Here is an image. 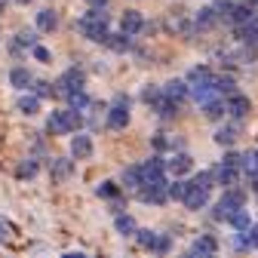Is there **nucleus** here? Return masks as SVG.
<instances>
[{
  "label": "nucleus",
  "instance_id": "nucleus-1",
  "mask_svg": "<svg viewBox=\"0 0 258 258\" xmlns=\"http://www.w3.org/2000/svg\"><path fill=\"white\" fill-rule=\"evenodd\" d=\"M187 83H190V95H194L200 105L209 102V99H215V95H221V92H218V77L212 74V68H206V64H200V68H190Z\"/></svg>",
  "mask_w": 258,
  "mask_h": 258
},
{
  "label": "nucleus",
  "instance_id": "nucleus-43",
  "mask_svg": "<svg viewBox=\"0 0 258 258\" xmlns=\"http://www.w3.org/2000/svg\"><path fill=\"white\" fill-rule=\"evenodd\" d=\"M16 4H22V7H28V4H31V0H16Z\"/></svg>",
  "mask_w": 258,
  "mask_h": 258
},
{
  "label": "nucleus",
  "instance_id": "nucleus-37",
  "mask_svg": "<svg viewBox=\"0 0 258 258\" xmlns=\"http://www.w3.org/2000/svg\"><path fill=\"white\" fill-rule=\"evenodd\" d=\"M34 58H40V61H49V52H46L43 46H34Z\"/></svg>",
  "mask_w": 258,
  "mask_h": 258
},
{
  "label": "nucleus",
  "instance_id": "nucleus-15",
  "mask_svg": "<svg viewBox=\"0 0 258 258\" xmlns=\"http://www.w3.org/2000/svg\"><path fill=\"white\" fill-rule=\"evenodd\" d=\"M163 92H166V99H172V102H184L187 95H190V83H181V80H169L166 86H163Z\"/></svg>",
  "mask_w": 258,
  "mask_h": 258
},
{
  "label": "nucleus",
  "instance_id": "nucleus-22",
  "mask_svg": "<svg viewBox=\"0 0 258 258\" xmlns=\"http://www.w3.org/2000/svg\"><path fill=\"white\" fill-rule=\"evenodd\" d=\"M22 46H37V34L34 31H19L13 40V52H22Z\"/></svg>",
  "mask_w": 258,
  "mask_h": 258
},
{
  "label": "nucleus",
  "instance_id": "nucleus-10",
  "mask_svg": "<svg viewBox=\"0 0 258 258\" xmlns=\"http://www.w3.org/2000/svg\"><path fill=\"white\" fill-rule=\"evenodd\" d=\"M249 111H252V102L246 99V95H240V92H231V95H228V114H231L234 120L249 117Z\"/></svg>",
  "mask_w": 258,
  "mask_h": 258
},
{
  "label": "nucleus",
  "instance_id": "nucleus-38",
  "mask_svg": "<svg viewBox=\"0 0 258 258\" xmlns=\"http://www.w3.org/2000/svg\"><path fill=\"white\" fill-rule=\"evenodd\" d=\"M7 237H10V224L0 218V240H7Z\"/></svg>",
  "mask_w": 258,
  "mask_h": 258
},
{
  "label": "nucleus",
  "instance_id": "nucleus-29",
  "mask_svg": "<svg viewBox=\"0 0 258 258\" xmlns=\"http://www.w3.org/2000/svg\"><path fill=\"white\" fill-rule=\"evenodd\" d=\"M55 25H58V16H55L52 10H40V13H37V28H40V31H52Z\"/></svg>",
  "mask_w": 258,
  "mask_h": 258
},
{
  "label": "nucleus",
  "instance_id": "nucleus-4",
  "mask_svg": "<svg viewBox=\"0 0 258 258\" xmlns=\"http://www.w3.org/2000/svg\"><path fill=\"white\" fill-rule=\"evenodd\" d=\"M139 200L142 203H163V200H169V181L163 175L145 178V184L139 187Z\"/></svg>",
  "mask_w": 258,
  "mask_h": 258
},
{
  "label": "nucleus",
  "instance_id": "nucleus-30",
  "mask_svg": "<svg viewBox=\"0 0 258 258\" xmlns=\"http://www.w3.org/2000/svg\"><path fill=\"white\" fill-rule=\"evenodd\" d=\"M16 175H19V178H34V175H37V160H31V157L22 160L19 169H16Z\"/></svg>",
  "mask_w": 258,
  "mask_h": 258
},
{
  "label": "nucleus",
  "instance_id": "nucleus-8",
  "mask_svg": "<svg viewBox=\"0 0 258 258\" xmlns=\"http://www.w3.org/2000/svg\"><path fill=\"white\" fill-rule=\"evenodd\" d=\"M139 237V246L142 249H151V252H169V237L166 234H157V231H136Z\"/></svg>",
  "mask_w": 258,
  "mask_h": 258
},
{
  "label": "nucleus",
  "instance_id": "nucleus-35",
  "mask_svg": "<svg viewBox=\"0 0 258 258\" xmlns=\"http://www.w3.org/2000/svg\"><path fill=\"white\" fill-rule=\"evenodd\" d=\"M34 92L43 99V95H52L55 89H52V83H46V80H34Z\"/></svg>",
  "mask_w": 258,
  "mask_h": 258
},
{
  "label": "nucleus",
  "instance_id": "nucleus-9",
  "mask_svg": "<svg viewBox=\"0 0 258 258\" xmlns=\"http://www.w3.org/2000/svg\"><path fill=\"white\" fill-rule=\"evenodd\" d=\"M209 190H212V187H206V184H200V181H190V184H187V194H184V206H187V209H203V206L209 203Z\"/></svg>",
  "mask_w": 258,
  "mask_h": 258
},
{
  "label": "nucleus",
  "instance_id": "nucleus-11",
  "mask_svg": "<svg viewBox=\"0 0 258 258\" xmlns=\"http://www.w3.org/2000/svg\"><path fill=\"white\" fill-rule=\"evenodd\" d=\"M74 172V160H64V157H52L49 160V175L52 181H68Z\"/></svg>",
  "mask_w": 258,
  "mask_h": 258
},
{
  "label": "nucleus",
  "instance_id": "nucleus-17",
  "mask_svg": "<svg viewBox=\"0 0 258 258\" xmlns=\"http://www.w3.org/2000/svg\"><path fill=\"white\" fill-rule=\"evenodd\" d=\"M89 154H92V142H89V136H74V139H71V157L86 160Z\"/></svg>",
  "mask_w": 258,
  "mask_h": 258
},
{
  "label": "nucleus",
  "instance_id": "nucleus-25",
  "mask_svg": "<svg viewBox=\"0 0 258 258\" xmlns=\"http://www.w3.org/2000/svg\"><path fill=\"white\" fill-rule=\"evenodd\" d=\"M142 99H145V102H148L151 108H157L160 102H163V99H166V92H163V89H160V86H145V89H142Z\"/></svg>",
  "mask_w": 258,
  "mask_h": 258
},
{
  "label": "nucleus",
  "instance_id": "nucleus-31",
  "mask_svg": "<svg viewBox=\"0 0 258 258\" xmlns=\"http://www.w3.org/2000/svg\"><path fill=\"white\" fill-rule=\"evenodd\" d=\"M129 37H133V34H126V31H123V34H111L108 37V46L117 49V52H126L129 49Z\"/></svg>",
  "mask_w": 258,
  "mask_h": 258
},
{
  "label": "nucleus",
  "instance_id": "nucleus-16",
  "mask_svg": "<svg viewBox=\"0 0 258 258\" xmlns=\"http://www.w3.org/2000/svg\"><path fill=\"white\" fill-rule=\"evenodd\" d=\"M123 184H126L129 190H139V187L145 184V169H142V166H126V169H123Z\"/></svg>",
  "mask_w": 258,
  "mask_h": 258
},
{
  "label": "nucleus",
  "instance_id": "nucleus-32",
  "mask_svg": "<svg viewBox=\"0 0 258 258\" xmlns=\"http://www.w3.org/2000/svg\"><path fill=\"white\" fill-rule=\"evenodd\" d=\"M187 184H190V181H181V178L175 175V181L169 184V200H184V194H187Z\"/></svg>",
  "mask_w": 258,
  "mask_h": 258
},
{
  "label": "nucleus",
  "instance_id": "nucleus-5",
  "mask_svg": "<svg viewBox=\"0 0 258 258\" xmlns=\"http://www.w3.org/2000/svg\"><path fill=\"white\" fill-rule=\"evenodd\" d=\"M243 203H246L243 190H234V187H231V190H224V197L215 203V212H212V218H215V221H231V215H234V212H237Z\"/></svg>",
  "mask_w": 258,
  "mask_h": 258
},
{
  "label": "nucleus",
  "instance_id": "nucleus-27",
  "mask_svg": "<svg viewBox=\"0 0 258 258\" xmlns=\"http://www.w3.org/2000/svg\"><path fill=\"white\" fill-rule=\"evenodd\" d=\"M231 224H234V228H237L240 234H249V228H252V221H249V212H246V209L240 206V209H237V212L231 215Z\"/></svg>",
  "mask_w": 258,
  "mask_h": 258
},
{
  "label": "nucleus",
  "instance_id": "nucleus-21",
  "mask_svg": "<svg viewBox=\"0 0 258 258\" xmlns=\"http://www.w3.org/2000/svg\"><path fill=\"white\" fill-rule=\"evenodd\" d=\"M16 108H19L22 114H28V117L37 114V108H40V95H37V92H34V95H22V99L16 102Z\"/></svg>",
  "mask_w": 258,
  "mask_h": 258
},
{
  "label": "nucleus",
  "instance_id": "nucleus-34",
  "mask_svg": "<svg viewBox=\"0 0 258 258\" xmlns=\"http://www.w3.org/2000/svg\"><path fill=\"white\" fill-rule=\"evenodd\" d=\"M68 105H71L74 111H83V108H89V99H86V92H83V89L71 92V95H68Z\"/></svg>",
  "mask_w": 258,
  "mask_h": 258
},
{
  "label": "nucleus",
  "instance_id": "nucleus-28",
  "mask_svg": "<svg viewBox=\"0 0 258 258\" xmlns=\"http://www.w3.org/2000/svg\"><path fill=\"white\" fill-rule=\"evenodd\" d=\"M142 169H145V178H157V175H163V169H166V163L160 157H151L148 163H142Z\"/></svg>",
  "mask_w": 258,
  "mask_h": 258
},
{
  "label": "nucleus",
  "instance_id": "nucleus-18",
  "mask_svg": "<svg viewBox=\"0 0 258 258\" xmlns=\"http://www.w3.org/2000/svg\"><path fill=\"white\" fill-rule=\"evenodd\" d=\"M203 114L209 117V120H221L224 114H228V102H221L218 95L215 99H209V102H203Z\"/></svg>",
  "mask_w": 258,
  "mask_h": 258
},
{
  "label": "nucleus",
  "instance_id": "nucleus-20",
  "mask_svg": "<svg viewBox=\"0 0 258 258\" xmlns=\"http://www.w3.org/2000/svg\"><path fill=\"white\" fill-rule=\"evenodd\" d=\"M215 249H218V243H215L212 237H200L187 252H190V255H215Z\"/></svg>",
  "mask_w": 258,
  "mask_h": 258
},
{
  "label": "nucleus",
  "instance_id": "nucleus-39",
  "mask_svg": "<svg viewBox=\"0 0 258 258\" xmlns=\"http://www.w3.org/2000/svg\"><path fill=\"white\" fill-rule=\"evenodd\" d=\"M249 240H252V246H258V224H252V228H249Z\"/></svg>",
  "mask_w": 258,
  "mask_h": 258
},
{
  "label": "nucleus",
  "instance_id": "nucleus-23",
  "mask_svg": "<svg viewBox=\"0 0 258 258\" xmlns=\"http://www.w3.org/2000/svg\"><path fill=\"white\" fill-rule=\"evenodd\" d=\"M237 169H240V166H228V163H221L215 175H218V181H221L224 187H231V184H237Z\"/></svg>",
  "mask_w": 258,
  "mask_h": 258
},
{
  "label": "nucleus",
  "instance_id": "nucleus-44",
  "mask_svg": "<svg viewBox=\"0 0 258 258\" xmlns=\"http://www.w3.org/2000/svg\"><path fill=\"white\" fill-rule=\"evenodd\" d=\"M0 13H4V0H0Z\"/></svg>",
  "mask_w": 258,
  "mask_h": 258
},
{
  "label": "nucleus",
  "instance_id": "nucleus-36",
  "mask_svg": "<svg viewBox=\"0 0 258 258\" xmlns=\"http://www.w3.org/2000/svg\"><path fill=\"white\" fill-rule=\"evenodd\" d=\"M218 92H221V95H224V92L231 95V92H234V77H218Z\"/></svg>",
  "mask_w": 258,
  "mask_h": 258
},
{
  "label": "nucleus",
  "instance_id": "nucleus-2",
  "mask_svg": "<svg viewBox=\"0 0 258 258\" xmlns=\"http://www.w3.org/2000/svg\"><path fill=\"white\" fill-rule=\"evenodd\" d=\"M77 28H80V34H83V37H89V40H95V43H108V37H111L105 7H92L86 16H80Z\"/></svg>",
  "mask_w": 258,
  "mask_h": 258
},
{
  "label": "nucleus",
  "instance_id": "nucleus-13",
  "mask_svg": "<svg viewBox=\"0 0 258 258\" xmlns=\"http://www.w3.org/2000/svg\"><path fill=\"white\" fill-rule=\"evenodd\" d=\"M142 28H145V19H142V13H136V10H126V13L120 16V31H126V34H139Z\"/></svg>",
  "mask_w": 258,
  "mask_h": 258
},
{
  "label": "nucleus",
  "instance_id": "nucleus-40",
  "mask_svg": "<svg viewBox=\"0 0 258 258\" xmlns=\"http://www.w3.org/2000/svg\"><path fill=\"white\" fill-rule=\"evenodd\" d=\"M249 181H252V187L258 190V172H252V175H249Z\"/></svg>",
  "mask_w": 258,
  "mask_h": 258
},
{
  "label": "nucleus",
  "instance_id": "nucleus-14",
  "mask_svg": "<svg viewBox=\"0 0 258 258\" xmlns=\"http://www.w3.org/2000/svg\"><path fill=\"white\" fill-rule=\"evenodd\" d=\"M237 139H240V120H234V123H228V126H221L218 133H215V142H218L221 148H231Z\"/></svg>",
  "mask_w": 258,
  "mask_h": 258
},
{
  "label": "nucleus",
  "instance_id": "nucleus-33",
  "mask_svg": "<svg viewBox=\"0 0 258 258\" xmlns=\"http://www.w3.org/2000/svg\"><path fill=\"white\" fill-rule=\"evenodd\" d=\"M95 194H99V197H105V200H117V194H120V187H117L114 181H102L99 187H95Z\"/></svg>",
  "mask_w": 258,
  "mask_h": 258
},
{
  "label": "nucleus",
  "instance_id": "nucleus-26",
  "mask_svg": "<svg viewBox=\"0 0 258 258\" xmlns=\"http://www.w3.org/2000/svg\"><path fill=\"white\" fill-rule=\"evenodd\" d=\"M117 234H123V237H129V234H136L139 228H136V221H133V215H123V212H117Z\"/></svg>",
  "mask_w": 258,
  "mask_h": 258
},
{
  "label": "nucleus",
  "instance_id": "nucleus-45",
  "mask_svg": "<svg viewBox=\"0 0 258 258\" xmlns=\"http://www.w3.org/2000/svg\"><path fill=\"white\" fill-rule=\"evenodd\" d=\"M255 19H258V16H255Z\"/></svg>",
  "mask_w": 258,
  "mask_h": 258
},
{
  "label": "nucleus",
  "instance_id": "nucleus-41",
  "mask_svg": "<svg viewBox=\"0 0 258 258\" xmlns=\"http://www.w3.org/2000/svg\"><path fill=\"white\" fill-rule=\"evenodd\" d=\"M89 4H92V7H105V4H108V0H89Z\"/></svg>",
  "mask_w": 258,
  "mask_h": 258
},
{
  "label": "nucleus",
  "instance_id": "nucleus-19",
  "mask_svg": "<svg viewBox=\"0 0 258 258\" xmlns=\"http://www.w3.org/2000/svg\"><path fill=\"white\" fill-rule=\"evenodd\" d=\"M215 22H221V16H218L215 4H212V7H203V10L197 13V28H212Z\"/></svg>",
  "mask_w": 258,
  "mask_h": 258
},
{
  "label": "nucleus",
  "instance_id": "nucleus-3",
  "mask_svg": "<svg viewBox=\"0 0 258 258\" xmlns=\"http://www.w3.org/2000/svg\"><path fill=\"white\" fill-rule=\"evenodd\" d=\"M80 123H83L80 111L64 108V111H52V114H49L46 129H49L52 136H68V133H74V129H80Z\"/></svg>",
  "mask_w": 258,
  "mask_h": 258
},
{
  "label": "nucleus",
  "instance_id": "nucleus-7",
  "mask_svg": "<svg viewBox=\"0 0 258 258\" xmlns=\"http://www.w3.org/2000/svg\"><path fill=\"white\" fill-rule=\"evenodd\" d=\"M126 123H129V99L126 95H117L114 105L108 108V126L111 129H126Z\"/></svg>",
  "mask_w": 258,
  "mask_h": 258
},
{
  "label": "nucleus",
  "instance_id": "nucleus-24",
  "mask_svg": "<svg viewBox=\"0 0 258 258\" xmlns=\"http://www.w3.org/2000/svg\"><path fill=\"white\" fill-rule=\"evenodd\" d=\"M10 83L19 86V89H25V86L34 83V77H31V71H25V68H13V71H10Z\"/></svg>",
  "mask_w": 258,
  "mask_h": 258
},
{
  "label": "nucleus",
  "instance_id": "nucleus-42",
  "mask_svg": "<svg viewBox=\"0 0 258 258\" xmlns=\"http://www.w3.org/2000/svg\"><path fill=\"white\" fill-rule=\"evenodd\" d=\"M240 4H249V7H255V4H258V0H240Z\"/></svg>",
  "mask_w": 258,
  "mask_h": 258
},
{
  "label": "nucleus",
  "instance_id": "nucleus-6",
  "mask_svg": "<svg viewBox=\"0 0 258 258\" xmlns=\"http://www.w3.org/2000/svg\"><path fill=\"white\" fill-rule=\"evenodd\" d=\"M83 83H86L83 71L80 68H68V71L58 77V83H55V95H71V92L83 89Z\"/></svg>",
  "mask_w": 258,
  "mask_h": 258
},
{
  "label": "nucleus",
  "instance_id": "nucleus-12",
  "mask_svg": "<svg viewBox=\"0 0 258 258\" xmlns=\"http://www.w3.org/2000/svg\"><path fill=\"white\" fill-rule=\"evenodd\" d=\"M166 169H169L172 175H184V172H190V169H194V160H190V154L178 151V154H172V157L166 160Z\"/></svg>",
  "mask_w": 258,
  "mask_h": 258
}]
</instances>
